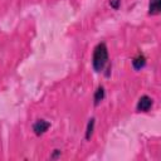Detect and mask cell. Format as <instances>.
I'll return each mask as SVG.
<instances>
[{"label":"cell","instance_id":"6da1fadb","mask_svg":"<svg viewBox=\"0 0 161 161\" xmlns=\"http://www.w3.org/2000/svg\"><path fill=\"white\" fill-rule=\"evenodd\" d=\"M108 63V49L104 43H99L93 49L92 67L96 72H102Z\"/></svg>","mask_w":161,"mask_h":161},{"label":"cell","instance_id":"9c48e42d","mask_svg":"<svg viewBox=\"0 0 161 161\" xmlns=\"http://www.w3.org/2000/svg\"><path fill=\"white\" fill-rule=\"evenodd\" d=\"M60 155V150H54V152H53V155L50 156V158H55V157H58Z\"/></svg>","mask_w":161,"mask_h":161},{"label":"cell","instance_id":"3957f363","mask_svg":"<svg viewBox=\"0 0 161 161\" xmlns=\"http://www.w3.org/2000/svg\"><path fill=\"white\" fill-rule=\"evenodd\" d=\"M50 127V123L45 119H38L34 125H33V131L36 136H40L43 133H45Z\"/></svg>","mask_w":161,"mask_h":161},{"label":"cell","instance_id":"8992f818","mask_svg":"<svg viewBox=\"0 0 161 161\" xmlns=\"http://www.w3.org/2000/svg\"><path fill=\"white\" fill-rule=\"evenodd\" d=\"M104 96H106V92H104V88L102 87V86H99L97 89H96V92H94V96H93V103H94V106H98L103 99H104Z\"/></svg>","mask_w":161,"mask_h":161},{"label":"cell","instance_id":"ba28073f","mask_svg":"<svg viewBox=\"0 0 161 161\" xmlns=\"http://www.w3.org/2000/svg\"><path fill=\"white\" fill-rule=\"evenodd\" d=\"M109 5H111V8L117 10L119 8V5H121V0H109Z\"/></svg>","mask_w":161,"mask_h":161},{"label":"cell","instance_id":"7a4b0ae2","mask_svg":"<svg viewBox=\"0 0 161 161\" xmlns=\"http://www.w3.org/2000/svg\"><path fill=\"white\" fill-rule=\"evenodd\" d=\"M152 104H153L152 98L150 96L145 94V96L140 97V99H138V102L136 104V109H137V112H147V111H150Z\"/></svg>","mask_w":161,"mask_h":161},{"label":"cell","instance_id":"5b68a950","mask_svg":"<svg viewBox=\"0 0 161 161\" xmlns=\"http://www.w3.org/2000/svg\"><path fill=\"white\" fill-rule=\"evenodd\" d=\"M161 11V0H150L148 3V14L157 15Z\"/></svg>","mask_w":161,"mask_h":161},{"label":"cell","instance_id":"52a82bcc","mask_svg":"<svg viewBox=\"0 0 161 161\" xmlns=\"http://www.w3.org/2000/svg\"><path fill=\"white\" fill-rule=\"evenodd\" d=\"M94 123H96V119L94 118H91L87 123V128H86V140H91L92 135H93V131H94Z\"/></svg>","mask_w":161,"mask_h":161},{"label":"cell","instance_id":"277c9868","mask_svg":"<svg viewBox=\"0 0 161 161\" xmlns=\"http://www.w3.org/2000/svg\"><path fill=\"white\" fill-rule=\"evenodd\" d=\"M145 65H146V58H145L143 54L140 53V54H137V55L132 59V67H133L136 70L142 69Z\"/></svg>","mask_w":161,"mask_h":161}]
</instances>
